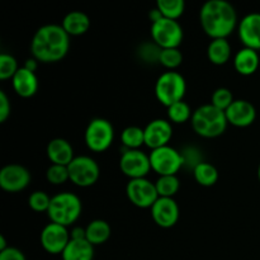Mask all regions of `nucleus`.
<instances>
[{"label":"nucleus","instance_id":"obj_1","mask_svg":"<svg viewBox=\"0 0 260 260\" xmlns=\"http://www.w3.org/2000/svg\"><path fill=\"white\" fill-rule=\"evenodd\" d=\"M70 48V36L61 24H45L38 28L30 42V51L41 62H57Z\"/></svg>","mask_w":260,"mask_h":260},{"label":"nucleus","instance_id":"obj_2","mask_svg":"<svg viewBox=\"0 0 260 260\" xmlns=\"http://www.w3.org/2000/svg\"><path fill=\"white\" fill-rule=\"evenodd\" d=\"M200 20L206 35L212 40L226 38L238 24V14L234 5L226 0H208L201 8Z\"/></svg>","mask_w":260,"mask_h":260},{"label":"nucleus","instance_id":"obj_3","mask_svg":"<svg viewBox=\"0 0 260 260\" xmlns=\"http://www.w3.org/2000/svg\"><path fill=\"white\" fill-rule=\"evenodd\" d=\"M190 122L196 134L206 139L221 136L229 124L225 111L216 108L211 103L198 107L193 112Z\"/></svg>","mask_w":260,"mask_h":260},{"label":"nucleus","instance_id":"obj_4","mask_svg":"<svg viewBox=\"0 0 260 260\" xmlns=\"http://www.w3.org/2000/svg\"><path fill=\"white\" fill-rule=\"evenodd\" d=\"M81 211H83V203L79 196L71 192H61L51 198L47 215L51 222L68 228L80 217Z\"/></svg>","mask_w":260,"mask_h":260},{"label":"nucleus","instance_id":"obj_5","mask_svg":"<svg viewBox=\"0 0 260 260\" xmlns=\"http://www.w3.org/2000/svg\"><path fill=\"white\" fill-rule=\"evenodd\" d=\"M185 91L187 83L184 76L178 71H165L155 83V95L160 103L167 107L183 101Z\"/></svg>","mask_w":260,"mask_h":260},{"label":"nucleus","instance_id":"obj_6","mask_svg":"<svg viewBox=\"0 0 260 260\" xmlns=\"http://www.w3.org/2000/svg\"><path fill=\"white\" fill-rule=\"evenodd\" d=\"M84 139H85L86 146L91 151H106L114 139L113 124L108 119L102 118V117L93 118L86 126Z\"/></svg>","mask_w":260,"mask_h":260},{"label":"nucleus","instance_id":"obj_7","mask_svg":"<svg viewBox=\"0 0 260 260\" xmlns=\"http://www.w3.org/2000/svg\"><path fill=\"white\" fill-rule=\"evenodd\" d=\"M151 37L160 48H179L184 32L178 20L162 17L151 23Z\"/></svg>","mask_w":260,"mask_h":260},{"label":"nucleus","instance_id":"obj_8","mask_svg":"<svg viewBox=\"0 0 260 260\" xmlns=\"http://www.w3.org/2000/svg\"><path fill=\"white\" fill-rule=\"evenodd\" d=\"M150 162L152 170L156 172L160 177L175 175L185 164L182 152L169 145L152 150L150 154Z\"/></svg>","mask_w":260,"mask_h":260},{"label":"nucleus","instance_id":"obj_9","mask_svg":"<svg viewBox=\"0 0 260 260\" xmlns=\"http://www.w3.org/2000/svg\"><path fill=\"white\" fill-rule=\"evenodd\" d=\"M68 168L70 180L78 187H90L95 184L101 175L98 162L88 155L75 156Z\"/></svg>","mask_w":260,"mask_h":260},{"label":"nucleus","instance_id":"obj_10","mask_svg":"<svg viewBox=\"0 0 260 260\" xmlns=\"http://www.w3.org/2000/svg\"><path fill=\"white\" fill-rule=\"evenodd\" d=\"M126 194L129 202L140 208H151L159 198L155 183L146 178L129 179L126 185Z\"/></svg>","mask_w":260,"mask_h":260},{"label":"nucleus","instance_id":"obj_11","mask_svg":"<svg viewBox=\"0 0 260 260\" xmlns=\"http://www.w3.org/2000/svg\"><path fill=\"white\" fill-rule=\"evenodd\" d=\"M119 168H121L122 173L127 175L129 179L146 178L150 170L152 169L151 162H150V155H146L140 149L124 150L119 159Z\"/></svg>","mask_w":260,"mask_h":260},{"label":"nucleus","instance_id":"obj_12","mask_svg":"<svg viewBox=\"0 0 260 260\" xmlns=\"http://www.w3.org/2000/svg\"><path fill=\"white\" fill-rule=\"evenodd\" d=\"M70 240L68 228L58 223L50 222L41 231V245L50 254H62Z\"/></svg>","mask_w":260,"mask_h":260},{"label":"nucleus","instance_id":"obj_13","mask_svg":"<svg viewBox=\"0 0 260 260\" xmlns=\"http://www.w3.org/2000/svg\"><path fill=\"white\" fill-rule=\"evenodd\" d=\"M30 183V173L19 164H8L0 170V187L10 193L19 192Z\"/></svg>","mask_w":260,"mask_h":260},{"label":"nucleus","instance_id":"obj_14","mask_svg":"<svg viewBox=\"0 0 260 260\" xmlns=\"http://www.w3.org/2000/svg\"><path fill=\"white\" fill-rule=\"evenodd\" d=\"M145 145L151 150L167 146L173 137V126L169 121L156 118L150 121L144 128Z\"/></svg>","mask_w":260,"mask_h":260},{"label":"nucleus","instance_id":"obj_15","mask_svg":"<svg viewBox=\"0 0 260 260\" xmlns=\"http://www.w3.org/2000/svg\"><path fill=\"white\" fill-rule=\"evenodd\" d=\"M152 220L162 229H170L179 220V206L174 198L159 197L151 207Z\"/></svg>","mask_w":260,"mask_h":260},{"label":"nucleus","instance_id":"obj_16","mask_svg":"<svg viewBox=\"0 0 260 260\" xmlns=\"http://www.w3.org/2000/svg\"><path fill=\"white\" fill-rule=\"evenodd\" d=\"M226 118L230 124L236 127H248L256 118V109L251 102L245 99H235L225 111Z\"/></svg>","mask_w":260,"mask_h":260},{"label":"nucleus","instance_id":"obj_17","mask_svg":"<svg viewBox=\"0 0 260 260\" xmlns=\"http://www.w3.org/2000/svg\"><path fill=\"white\" fill-rule=\"evenodd\" d=\"M239 38L245 47L260 50V13H249L239 23Z\"/></svg>","mask_w":260,"mask_h":260},{"label":"nucleus","instance_id":"obj_18","mask_svg":"<svg viewBox=\"0 0 260 260\" xmlns=\"http://www.w3.org/2000/svg\"><path fill=\"white\" fill-rule=\"evenodd\" d=\"M12 84L15 93L23 98H29L38 90L37 75L33 71L25 69L24 66L18 69L15 75L12 78Z\"/></svg>","mask_w":260,"mask_h":260},{"label":"nucleus","instance_id":"obj_19","mask_svg":"<svg viewBox=\"0 0 260 260\" xmlns=\"http://www.w3.org/2000/svg\"><path fill=\"white\" fill-rule=\"evenodd\" d=\"M46 152H47L48 159L51 160L52 164L66 165V167L75 157L74 149L70 142L65 139H61V137H56V139L51 140L47 144Z\"/></svg>","mask_w":260,"mask_h":260},{"label":"nucleus","instance_id":"obj_20","mask_svg":"<svg viewBox=\"0 0 260 260\" xmlns=\"http://www.w3.org/2000/svg\"><path fill=\"white\" fill-rule=\"evenodd\" d=\"M260 57L256 50L249 47H243L235 53L234 57V66L236 71L241 75H253L259 68Z\"/></svg>","mask_w":260,"mask_h":260},{"label":"nucleus","instance_id":"obj_21","mask_svg":"<svg viewBox=\"0 0 260 260\" xmlns=\"http://www.w3.org/2000/svg\"><path fill=\"white\" fill-rule=\"evenodd\" d=\"M61 256L62 260H93L94 245L86 239H71Z\"/></svg>","mask_w":260,"mask_h":260},{"label":"nucleus","instance_id":"obj_22","mask_svg":"<svg viewBox=\"0 0 260 260\" xmlns=\"http://www.w3.org/2000/svg\"><path fill=\"white\" fill-rule=\"evenodd\" d=\"M90 18L81 10H73L63 17L61 25L69 36H80L90 28Z\"/></svg>","mask_w":260,"mask_h":260},{"label":"nucleus","instance_id":"obj_23","mask_svg":"<svg viewBox=\"0 0 260 260\" xmlns=\"http://www.w3.org/2000/svg\"><path fill=\"white\" fill-rule=\"evenodd\" d=\"M86 230V240L90 244L95 245H101L104 244L109 238H111L112 229L107 221L101 220H93L88 223L85 228Z\"/></svg>","mask_w":260,"mask_h":260},{"label":"nucleus","instance_id":"obj_24","mask_svg":"<svg viewBox=\"0 0 260 260\" xmlns=\"http://www.w3.org/2000/svg\"><path fill=\"white\" fill-rule=\"evenodd\" d=\"M208 60L215 65H223L231 57V46L226 38H216L207 47Z\"/></svg>","mask_w":260,"mask_h":260},{"label":"nucleus","instance_id":"obj_25","mask_svg":"<svg viewBox=\"0 0 260 260\" xmlns=\"http://www.w3.org/2000/svg\"><path fill=\"white\" fill-rule=\"evenodd\" d=\"M193 175L198 184L203 185V187H212L218 179V170L211 162L202 161L196 165L193 169Z\"/></svg>","mask_w":260,"mask_h":260},{"label":"nucleus","instance_id":"obj_26","mask_svg":"<svg viewBox=\"0 0 260 260\" xmlns=\"http://www.w3.org/2000/svg\"><path fill=\"white\" fill-rule=\"evenodd\" d=\"M122 144L126 149L136 150L145 144V131L139 126H128L122 131Z\"/></svg>","mask_w":260,"mask_h":260},{"label":"nucleus","instance_id":"obj_27","mask_svg":"<svg viewBox=\"0 0 260 260\" xmlns=\"http://www.w3.org/2000/svg\"><path fill=\"white\" fill-rule=\"evenodd\" d=\"M155 185H156L159 197L173 198L179 190L180 183L177 175H162V177H159Z\"/></svg>","mask_w":260,"mask_h":260},{"label":"nucleus","instance_id":"obj_28","mask_svg":"<svg viewBox=\"0 0 260 260\" xmlns=\"http://www.w3.org/2000/svg\"><path fill=\"white\" fill-rule=\"evenodd\" d=\"M156 8L161 12L162 17L177 20L184 13V0H157Z\"/></svg>","mask_w":260,"mask_h":260},{"label":"nucleus","instance_id":"obj_29","mask_svg":"<svg viewBox=\"0 0 260 260\" xmlns=\"http://www.w3.org/2000/svg\"><path fill=\"white\" fill-rule=\"evenodd\" d=\"M192 114L189 104L185 103L184 101L177 102L168 107V116L170 121L174 123H184L188 119L192 118Z\"/></svg>","mask_w":260,"mask_h":260},{"label":"nucleus","instance_id":"obj_30","mask_svg":"<svg viewBox=\"0 0 260 260\" xmlns=\"http://www.w3.org/2000/svg\"><path fill=\"white\" fill-rule=\"evenodd\" d=\"M159 62L167 69L178 68L183 62V53L179 48H161Z\"/></svg>","mask_w":260,"mask_h":260},{"label":"nucleus","instance_id":"obj_31","mask_svg":"<svg viewBox=\"0 0 260 260\" xmlns=\"http://www.w3.org/2000/svg\"><path fill=\"white\" fill-rule=\"evenodd\" d=\"M46 178L51 184L60 185L70 180V174H69V168L66 165L51 164L46 172Z\"/></svg>","mask_w":260,"mask_h":260},{"label":"nucleus","instance_id":"obj_32","mask_svg":"<svg viewBox=\"0 0 260 260\" xmlns=\"http://www.w3.org/2000/svg\"><path fill=\"white\" fill-rule=\"evenodd\" d=\"M18 69L19 68H18V62L14 56L7 52L0 53V79L2 80L13 78Z\"/></svg>","mask_w":260,"mask_h":260},{"label":"nucleus","instance_id":"obj_33","mask_svg":"<svg viewBox=\"0 0 260 260\" xmlns=\"http://www.w3.org/2000/svg\"><path fill=\"white\" fill-rule=\"evenodd\" d=\"M50 196L43 190H35L28 198V205L36 212H47L51 203Z\"/></svg>","mask_w":260,"mask_h":260},{"label":"nucleus","instance_id":"obj_34","mask_svg":"<svg viewBox=\"0 0 260 260\" xmlns=\"http://www.w3.org/2000/svg\"><path fill=\"white\" fill-rule=\"evenodd\" d=\"M234 101L235 99H234L233 93L228 88L216 89L211 96V104H213L216 108L221 109V111H226L233 104Z\"/></svg>","mask_w":260,"mask_h":260},{"label":"nucleus","instance_id":"obj_35","mask_svg":"<svg viewBox=\"0 0 260 260\" xmlns=\"http://www.w3.org/2000/svg\"><path fill=\"white\" fill-rule=\"evenodd\" d=\"M12 106L4 90H0V122H5L10 116Z\"/></svg>","mask_w":260,"mask_h":260},{"label":"nucleus","instance_id":"obj_36","mask_svg":"<svg viewBox=\"0 0 260 260\" xmlns=\"http://www.w3.org/2000/svg\"><path fill=\"white\" fill-rule=\"evenodd\" d=\"M0 260H27L24 254L17 248L9 246L5 250L0 251Z\"/></svg>","mask_w":260,"mask_h":260},{"label":"nucleus","instance_id":"obj_37","mask_svg":"<svg viewBox=\"0 0 260 260\" xmlns=\"http://www.w3.org/2000/svg\"><path fill=\"white\" fill-rule=\"evenodd\" d=\"M71 239H86V230L85 228H81V226H76V228H74L73 230H71V234H70Z\"/></svg>","mask_w":260,"mask_h":260},{"label":"nucleus","instance_id":"obj_38","mask_svg":"<svg viewBox=\"0 0 260 260\" xmlns=\"http://www.w3.org/2000/svg\"><path fill=\"white\" fill-rule=\"evenodd\" d=\"M24 68L28 69V70L33 71V73H36V70H37L38 68V60H36L35 57L27 58L24 62Z\"/></svg>","mask_w":260,"mask_h":260},{"label":"nucleus","instance_id":"obj_39","mask_svg":"<svg viewBox=\"0 0 260 260\" xmlns=\"http://www.w3.org/2000/svg\"><path fill=\"white\" fill-rule=\"evenodd\" d=\"M149 18H150V20H151V23H155V22H157L159 19H161L162 14H161V12L157 9V8H154V9H151L149 12Z\"/></svg>","mask_w":260,"mask_h":260},{"label":"nucleus","instance_id":"obj_40","mask_svg":"<svg viewBox=\"0 0 260 260\" xmlns=\"http://www.w3.org/2000/svg\"><path fill=\"white\" fill-rule=\"evenodd\" d=\"M7 248H9V246L7 245V240H5V236L3 235V234H0V251L5 250Z\"/></svg>","mask_w":260,"mask_h":260},{"label":"nucleus","instance_id":"obj_41","mask_svg":"<svg viewBox=\"0 0 260 260\" xmlns=\"http://www.w3.org/2000/svg\"><path fill=\"white\" fill-rule=\"evenodd\" d=\"M258 178H259V182H260V164H259V167H258Z\"/></svg>","mask_w":260,"mask_h":260}]
</instances>
